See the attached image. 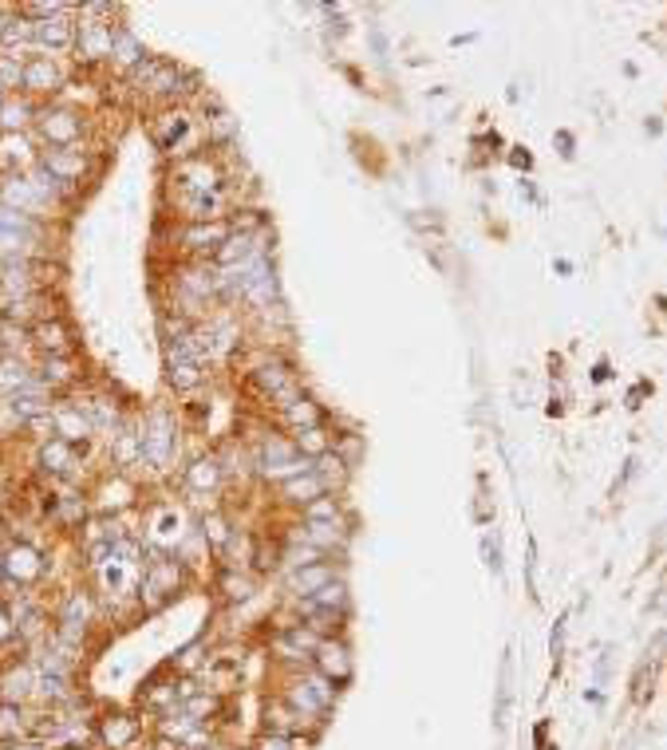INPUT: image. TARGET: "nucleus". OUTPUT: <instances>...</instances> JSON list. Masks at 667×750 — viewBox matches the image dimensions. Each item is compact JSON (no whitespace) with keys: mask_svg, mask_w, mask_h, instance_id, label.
Instances as JSON below:
<instances>
[{"mask_svg":"<svg viewBox=\"0 0 667 750\" xmlns=\"http://www.w3.org/2000/svg\"><path fill=\"white\" fill-rule=\"evenodd\" d=\"M289 703L304 715V719H320V715H328L332 703H336V683L324 679L320 671H309V676H300L289 688Z\"/></svg>","mask_w":667,"mask_h":750,"instance_id":"nucleus-1","label":"nucleus"},{"mask_svg":"<svg viewBox=\"0 0 667 750\" xmlns=\"http://www.w3.org/2000/svg\"><path fill=\"white\" fill-rule=\"evenodd\" d=\"M138 439H142V459L155 462V466H167L174 447H178V422H174L167 411H155Z\"/></svg>","mask_w":667,"mask_h":750,"instance_id":"nucleus-2","label":"nucleus"},{"mask_svg":"<svg viewBox=\"0 0 667 750\" xmlns=\"http://www.w3.org/2000/svg\"><path fill=\"white\" fill-rule=\"evenodd\" d=\"M261 466H265V474L281 478V482H289V478H297L304 470H312V459H304L297 451V442H284V439H269L265 451H261Z\"/></svg>","mask_w":667,"mask_h":750,"instance_id":"nucleus-3","label":"nucleus"},{"mask_svg":"<svg viewBox=\"0 0 667 750\" xmlns=\"http://www.w3.org/2000/svg\"><path fill=\"white\" fill-rule=\"evenodd\" d=\"M178 581H182V565L170 561V557H158L147 569V577H142V604H147V608L167 604L170 596L178 593Z\"/></svg>","mask_w":667,"mask_h":750,"instance_id":"nucleus-4","label":"nucleus"},{"mask_svg":"<svg viewBox=\"0 0 667 750\" xmlns=\"http://www.w3.org/2000/svg\"><path fill=\"white\" fill-rule=\"evenodd\" d=\"M312 660H316V671H320L324 679H332V683L352 679V651H348L340 640H320Z\"/></svg>","mask_w":667,"mask_h":750,"instance_id":"nucleus-5","label":"nucleus"},{"mask_svg":"<svg viewBox=\"0 0 667 750\" xmlns=\"http://www.w3.org/2000/svg\"><path fill=\"white\" fill-rule=\"evenodd\" d=\"M320 632H312L309 624H289L284 628V632L272 640V644H277V651L284 660H312L316 656V648H320Z\"/></svg>","mask_w":667,"mask_h":750,"instance_id":"nucleus-6","label":"nucleus"},{"mask_svg":"<svg viewBox=\"0 0 667 750\" xmlns=\"http://www.w3.org/2000/svg\"><path fill=\"white\" fill-rule=\"evenodd\" d=\"M40 127H43V138H48L56 150H71L75 138L83 135V119L71 115V111H48L40 119Z\"/></svg>","mask_w":667,"mask_h":750,"instance_id":"nucleus-7","label":"nucleus"},{"mask_svg":"<svg viewBox=\"0 0 667 750\" xmlns=\"http://www.w3.org/2000/svg\"><path fill=\"white\" fill-rule=\"evenodd\" d=\"M182 245L186 249H198V253H217L229 237H233V225L229 222H202V225H190V230H182Z\"/></svg>","mask_w":667,"mask_h":750,"instance_id":"nucleus-8","label":"nucleus"},{"mask_svg":"<svg viewBox=\"0 0 667 750\" xmlns=\"http://www.w3.org/2000/svg\"><path fill=\"white\" fill-rule=\"evenodd\" d=\"M111 36H115V24L83 20L80 32H75V48H80L83 60H103V56H111Z\"/></svg>","mask_w":667,"mask_h":750,"instance_id":"nucleus-9","label":"nucleus"},{"mask_svg":"<svg viewBox=\"0 0 667 750\" xmlns=\"http://www.w3.org/2000/svg\"><path fill=\"white\" fill-rule=\"evenodd\" d=\"M332 581H336V569L328 561L300 565V569L289 573V589L297 593V596H304V601H309V596H316V593L324 589V584H332Z\"/></svg>","mask_w":667,"mask_h":750,"instance_id":"nucleus-10","label":"nucleus"},{"mask_svg":"<svg viewBox=\"0 0 667 750\" xmlns=\"http://www.w3.org/2000/svg\"><path fill=\"white\" fill-rule=\"evenodd\" d=\"M0 198H5L8 210H20V214H28V217L48 205V198H43V194L36 190V182H32V178H13V182H5V186H0Z\"/></svg>","mask_w":667,"mask_h":750,"instance_id":"nucleus-11","label":"nucleus"},{"mask_svg":"<svg viewBox=\"0 0 667 750\" xmlns=\"http://www.w3.org/2000/svg\"><path fill=\"white\" fill-rule=\"evenodd\" d=\"M63 83V75L56 68V60L52 56H32L24 60V71H20V87H28V91H56Z\"/></svg>","mask_w":667,"mask_h":750,"instance_id":"nucleus-12","label":"nucleus"},{"mask_svg":"<svg viewBox=\"0 0 667 750\" xmlns=\"http://www.w3.org/2000/svg\"><path fill=\"white\" fill-rule=\"evenodd\" d=\"M52 431H56L63 442L80 447V442H87V434H91L95 427H91V419H87L80 407H60V411H52Z\"/></svg>","mask_w":667,"mask_h":750,"instance_id":"nucleus-13","label":"nucleus"},{"mask_svg":"<svg viewBox=\"0 0 667 750\" xmlns=\"http://www.w3.org/2000/svg\"><path fill=\"white\" fill-rule=\"evenodd\" d=\"M162 119H167V123L155 127L158 147L167 150V155H186V147H190V135H194L190 115H162Z\"/></svg>","mask_w":667,"mask_h":750,"instance_id":"nucleus-14","label":"nucleus"},{"mask_svg":"<svg viewBox=\"0 0 667 750\" xmlns=\"http://www.w3.org/2000/svg\"><path fill=\"white\" fill-rule=\"evenodd\" d=\"M75 43V24L68 16H52V20H36V48H52L63 52Z\"/></svg>","mask_w":667,"mask_h":750,"instance_id":"nucleus-15","label":"nucleus"},{"mask_svg":"<svg viewBox=\"0 0 667 750\" xmlns=\"http://www.w3.org/2000/svg\"><path fill=\"white\" fill-rule=\"evenodd\" d=\"M135 738H138V723L130 715H107L100 723V743L107 750H127Z\"/></svg>","mask_w":667,"mask_h":750,"instance_id":"nucleus-16","label":"nucleus"},{"mask_svg":"<svg viewBox=\"0 0 667 750\" xmlns=\"http://www.w3.org/2000/svg\"><path fill=\"white\" fill-rule=\"evenodd\" d=\"M5 573L13 581L28 584V581H36L43 573V561H40V553L32 546H16V549H8V557H5Z\"/></svg>","mask_w":667,"mask_h":750,"instance_id":"nucleus-17","label":"nucleus"},{"mask_svg":"<svg viewBox=\"0 0 667 750\" xmlns=\"http://www.w3.org/2000/svg\"><path fill=\"white\" fill-rule=\"evenodd\" d=\"M167 379L178 391H194L202 384V364L190 360V356H182V352H174V347H167Z\"/></svg>","mask_w":667,"mask_h":750,"instance_id":"nucleus-18","label":"nucleus"},{"mask_svg":"<svg viewBox=\"0 0 667 750\" xmlns=\"http://www.w3.org/2000/svg\"><path fill=\"white\" fill-rule=\"evenodd\" d=\"M265 723H269V735H289L292 738L304 726V715L292 707L289 699H277V703L265 707Z\"/></svg>","mask_w":667,"mask_h":750,"instance_id":"nucleus-19","label":"nucleus"},{"mask_svg":"<svg viewBox=\"0 0 667 750\" xmlns=\"http://www.w3.org/2000/svg\"><path fill=\"white\" fill-rule=\"evenodd\" d=\"M182 482H186V490H194V494H210V490H217V482H222V466H217V459H198L194 466H186Z\"/></svg>","mask_w":667,"mask_h":750,"instance_id":"nucleus-20","label":"nucleus"},{"mask_svg":"<svg viewBox=\"0 0 667 750\" xmlns=\"http://www.w3.org/2000/svg\"><path fill=\"white\" fill-rule=\"evenodd\" d=\"M281 494L289 498V502L312 506L316 498H324V486H320V478H316L312 470H304V474H297V478H289V482H281Z\"/></svg>","mask_w":667,"mask_h":750,"instance_id":"nucleus-21","label":"nucleus"},{"mask_svg":"<svg viewBox=\"0 0 667 750\" xmlns=\"http://www.w3.org/2000/svg\"><path fill=\"white\" fill-rule=\"evenodd\" d=\"M312 474L320 478L324 494H332L336 486H344V478H348V462H344L336 451H328V454H320V459H312Z\"/></svg>","mask_w":667,"mask_h":750,"instance_id":"nucleus-22","label":"nucleus"},{"mask_svg":"<svg viewBox=\"0 0 667 750\" xmlns=\"http://www.w3.org/2000/svg\"><path fill=\"white\" fill-rule=\"evenodd\" d=\"M43 166L56 174L63 186L83 178V155H75V150H48V155H43Z\"/></svg>","mask_w":667,"mask_h":750,"instance_id":"nucleus-23","label":"nucleus"},{"mask_svg":"<svg viewBox=\"0 0 667 750\" xmlns=\"http://www.w3.org/2000/svg\"><path fill=\"white\" fill-rule=\"evenodd\" d=\"M242 660H245V656H229V651H225V656H214V660H210L205 676H210L214 683H222L217 691H229L237 679H242Z\"/></svg>","mask_w":667,"mask_h":750,"instance_id":"nucleus-24","label":"nucleus"},{"mask_svg":"<svg viewBox=\"0 0 667 750\" xmlns=\"http://www.w3.org/2000/svg\"><path fill=\"white\" fill-rule=\"evenodd\" d=\"M43 466H48L52 474H71L75 466H80L75 447H71V442H63V439H52L48 447H43Z\"/></svg>","mask_w":667,"mask_h":750,"instance_id":"nucleus-25","label":"nucleus"},{"mask_svg":"<svg viewBox=\"0 0 667 750\" xmlns=\"http://www.w3.org/2000/svg\"><path fill=\"white\" fill-rule=\"evenodd\" d=\"M304 526H344L336 494H324V498H316L312 506H304Z\"/></svg>","mask_w":667,"mask_h":750,"instance_id":"nucleus-26","label":"nucleus"},{"mask_svg":"<svg viewBox=\"0 0 667 750\" xmlns=\"http://www.w3.org/2000/svg\"><path fill=\"white\" fill-rule=\"evenodd\" d=\"M281 415H284V422H292L297 431L320 427V411H316V403H312V399H304V395H297L292 403H284Z\"/></svg>","mask_w":667,"mask_h":750,"instance_id":"nucleus-27","label":"nucleus"},{"mask_svg":"<svg viewBox=\"0 0 667 750\" xmlns=\"http://www.w3.org/2000/svg\"><path fill=\"white\" fill-rule=\"evenodd\" d=\"M111 56H119V63H123V68H138V63L147 60V52H142V43L130 36L127 28H115V36H111Z\"/></svg>","mask_w":667,"mask_h":750,"instance_id":"nucleus-28","label":"nucleus"},{"mask_svg":"<svg viewBox=\"0 0 667 750\" xmlns=\"http://www.w3.org/2000/svg\"><path fill=\"white\" fill-rule=\"evenodd\" d=\"M0 40H5L13 52H20L24 43H36V20H28V16L5 20V28H0Z\"/></svg>","mask_w":667,"mask_h":750,"instance_id":"nucleus-29","label":"nucleus"},{"mask_svg":"<svg viewBox=\"0 0 667 750\" xmlns=\"http://www.w3.org/2000/svg\"><path fill=\"white\" fill-rule=\"evenodd\" d=\"M36 344L52 356H63L68 352V328H63L60 320H40L36 324Z\"/></svg>","mask_w":667,"mask_h":750,"instance_id":"nucleus-30","label":"nucleus"},{"mask_svg":"<svg viewBox=\"0 0 667 750\" xmlns=\"http://www.w3.org/2000/svg\"><path fill=\"white\" fill-rule=\"evenodd\" d=\"M309 604L312 608H328V612H348V584L344 581H332V584H324L316 596H309Z\"/></svg>","mask_w":667,"mask_h":750,"instance_id":"nucleus-31","label":"nucleus"},{"mask_svg":"<svg viewBox=\"0 0 667 750\" xmlns=\"http://www.w3.org/2000/svg\"><path fill=\"white\" fill-rule=\"evenodd\" d=\"M16 735H24V715H20L16 703H0V743Z\"/></svg>","mask_w":667,"mask_h":750,"instance_id":"nucleus-32","label":"nucleus"},{"mask_svg":"<svg viewBox=\"0 0 667 750\" xmlns=\"http://www.w3.org/2000/svg\"><path fill=\"white\" fill-rule=\"evenodd\" d=\"M222 589H225V596L229 601H249L253 596V581H245V577H237V573H222Z\"/></svg>","mask_w":667,"mask_h":750,"instance_id":"nucleus-33","label":"nucleus"},{"mask_svg":"<svg viewBox=\"0 0 667 750\" xmlns=\"http://www.w3.org/2000/svg\"><path fill=\"white\" fill-rule=\"evenodd\" d=\"M28 115H32V107H28V103H8V107H0V123H5L8 130L24 127V123H28Z\"/></svg>","mask_w":667,"mask_h":750,"instance_id":"nucleus-34","label":"nucleus"},{"mask_svg":"<svg viewBox=\"0 0 667 750\" xmlns=\"http://www.w3.org/2000/svg\"><path fill=\"white\" fill-rule=\"evenodd\" d=\"M253 750H297V738H289V735H261L257 743H253Z\"/></svg>","mask_w":667,"mask_h":750,"instance_id":"nucleus-35","label":"nucleus"},{"mask_svg":"<svg viewBox=\"0 0 667 750\" xmlns=\"http://www.w3.org/2000/svg\"><path fill=\"white\" fill-rule=\"evenodd\" d=\"M205 537H214L217 546H225V541H229V534H225V521H222V517L205 521Z\"/></svg>","mask_w":667,"mask_h":750,"instance_id":"nucleus-36","label":"nucleus"},{"mask_svg":"<svg viewBox=\"0 0 667 750\" xmlns=\"http://www.w3.org/2000/svg\"><path fill=\"white\" fill-rule=\"evenodd\" d=\"M16 636V624H13V616L0 608V640H13Z\"/></svg>","mask_w":667,"mask_h":750,"instance_id":"nucleus-37","label":"nucleus"},{"mask_svg":"<svg viewBox=\"0 0 667 750\" xmlns=\"http://www.w3.org/2000/svg\"><path fill=\"white\" fill-rule=\"evenodd\" d=\"M155 750H186V746H182V743H174V738H167V735H162L158 743H155Z\"/></svg>","mask_w":667,"mask_h":750,"instance_id":"nucleus-38","label":"nucleus"},{"mask_svg":"<svg viewBox=\"0 0 667 750\" xmlns=\"http://www.w3.org/2000/svg\"><path fill=\"white\" fill-rule=\"evenodd\" d=\"M13 750H43V746H40V743H16Z\"/></svg>","mask_w":667,"mask_h":750,"instance_id":"nucleus-39","label":"nucleus"},{"mask_svg":"<svg viewBox=\"0 0 667 750\" xmlns=\"http://www.w3.org/2000/svg\"><path fill=\"white\" fill-rule=\"evenodd\" d=\"M0 107H5V83H0Z\"/></svg>","mask_w":667,"mask_h":750,"instance_id":"nucleus-40","label":"nucleus"}]
</instances>
